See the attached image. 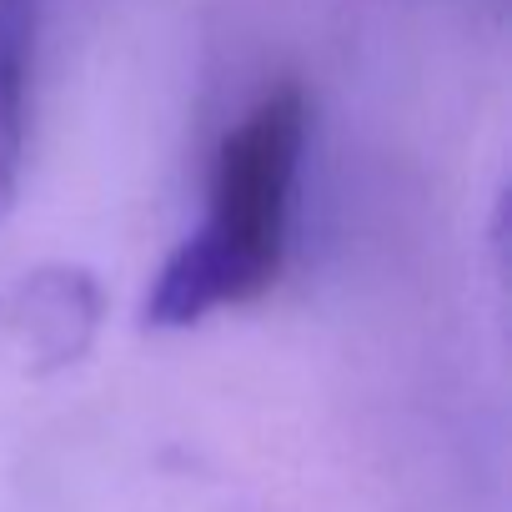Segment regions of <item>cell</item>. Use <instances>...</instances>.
<instances>
[{"label": "cell", "instance_id": "1", "mask_svg": "<svg viewBox=\"0 0 512 512\" xmlns=\"http://www.w3.org/2000/svg\"><path fill=\"white\" fill-rule=\"evenodd\" d=\"M307 126L312 111L292 81L262 91L241 111L216 146L201 226L176 241L146 292V327L181 332L226 307H251L277 287L292 241Z\"/></svg>", "mask_w": 512, "mask_h": 512}, {"label": "cell", "instance_id": "2", "mask_svg": "<svg viewBox=\"0 0 512 512\" xmlns=\"http://www.w3.org/2000/svg\"><path fill=\"white\" fill-rule=\"evenodd\" d=\"M6 317L26 352H36L46 367H66L91 347V332L101 322V292L76 267L36 272L11 292Z\"/></svg>", "mask_w": 512, "mask_h": 512}, {"label": "cell", "instance_id": "3", "mask_svg": "<svg viewBox=\"0 0 512 512\" xmlns=\"http://www.w3.org/2000/svg\"><path fill=\"white\" fill-rule=\"evenodd\" d=\"M36 11H41V0H0V216H6L16 196L21 161H26Z\"/></svg>", "mask_w": 512, "mask_h": 512}]
</instances>
